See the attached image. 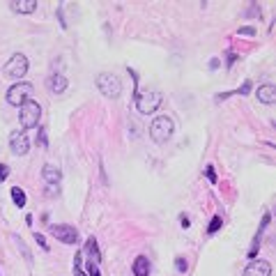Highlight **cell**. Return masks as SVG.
Segmentation results:
<instances>
[{
    "instance_id": "obj_13",
    "label": "cell",
    "mask_w": 276,
    "mask_h": 276,
    "mask_svg": "<svg viewBox=\"0 0 276 276\" xmlns=\"http://www.w3.org/2000/svg\"><path fill=\"white\" fill-rule=\"evenodd\" d=\"M258 101L262 104H274L276 101V88L271 83H265V86L258 88Z\"/></svg>"
},
{
    "instance_id": "obj_21",
    "label": "cell",
    "mask_w": 276,
    "mask_h": 276,
    "mask_svg": "<svg viewBox=\"0 0 276 276\" xmlns=\"http://www.w3.org/2000/svg\"><path fill=\"white\" fill-rule=\"evenodd\" d=\"M205 175H207V180H210L212 184H214V182H216V171H214V166H207V168H205Z\"/></svg>"
},
{
    "instance_id": "obj_19",
    "label": "cell",
    "mask_w": 276,
    "mask_h": 276,
    "mask_svg": "<svg viewBox=\"0 0 276 276\" xmlns=\"http://www.w3.org/2000/svg\"><path fill=\"white\" fill-rule=\"evenodd\" d=\"M219 228H221V214H216L214 219H212V223H210V228H207V232L212 235V232H216Z\"/></svg>"
},
{
    "instance_id": "obj_27",
    "label": "cell",
    "mask_w": 276,
    "mask_h": 276,
    "mask_svg": "<svg viewBox=\"0 0 276 276\" xmlns=\"http://www.w3.org/2000/svg\"><path fill=\"white\" fill-rule=\"evenodd\" d=\"M180 223L186 228V226H189V219H186V216H180Z\"/></svg>"
},
{
    "instance_id": "obj_15",
    "label": "cell",
    "mask_w": 276,
    "mask_h": 276,
    "mask_svg": "<svg viewBox=\"0 0 276 276\" xmlns=\"http://www.w3.org/2000/svg\"><path fill=\"white\" fill-rule=\"evenodd\" d=\"M134 274L136 276H150V260L145 256H138L134 260Z\"/></svg>"
},
{
    "instance_id": "obj_14",
    "label": "cell",
    "mask_w": 276,
    "mask_h": 276,
    "mask_svg": "<svg viewBox=\"0 0 276 276\" xmlns=\"http://www.w3.org/2000/svg\"><path fill=\"white\" fill-rule=\"evenodd\" d=\"M12 10L21 12V14H30L37 10V0H14L12 3Z\"/></svg>"
},
{
    "instance_id": "obj_7",
    "label": "cell",
    "mask_w": 276,
    "mask_h": 276,
    "mask_svg": "<svg viewBox=\"0 0 276 276\" xmlns=\"http://www.w3.org/2000/svg\"><path fill=\"white\" fill-rule=\"evenodd\" d=\"M25 71H28V58H25L23 53H16L10 58V62L5 65V74L10 76V78H23Z\"/></svg>"
},
{
    "instance_id": "obj_3",
    "label": "cell",
    "mask_w": 276,
    "mask_h": 276,
    "mask_svg": "<svg viewBox=\"0 0 276 276\" xmlns=\"http://www.w3.org/2000/svg\"><path fill=\"white\" fill-rule=\"evenodd\" d=\"M19 117H21V127L23 129H35L42 117V106L37 101L28 99L23 106H19Z\"/></svg>"
},
{
    "instance_id": "obj_1",
    "label": "cell",
    "mask_w": 276,
    "mask_h": 276,
    "mask_svg": "<svg viewBox=\"0 0 276 276\" xmlns=\"http://www.w3.org/2000/svg\"><path fill=\"white\" fill-rule=\"evenodd\" d=\"M97 88L101 90L104 97H110V99H117L122 95V81L120 76L110 74V71H104V74L97 76Z\"/></svg>"
},
{
    "instance_id": "obj_12",
    "label": "cell",
    "mask_w": 276,
    "mask_h": 276,
    "mask_svg": "<svg viewBox=\"0 0 276 276\" xmlns=\"http://www.w3.org/2000/svg\"><path fill=\"white\" fill-rule=\"evenodd\" d=\"M46 86H49V90L51 92H65L67 90V78L62 74H51L49 76V81H46Z\"/></svg>"
},
{
    "instance_id": "obj_18",
    "label": "cell",
    "mask_w": 276,
    "mask_h": 276,
    "mask_svg": "<svg viewBox=\"0 0 276 276\" xmlns=\"http://www.w3.org/2000/svg\"><path fill=\"white\" fill-rule=\"evenodd\" d=\"M81 262H83V253H76L74 256V276H88L86 271H83V267H81Z\"/></svg>"
},
{
    "instance_id": "obj_2",
    "label": "cell",
    "mask_w": 276,
    "mask_h": 276,
    "mask_svg": "<svg viewBox=\"0 0 276 276\" xmlns=\"http://www.w3.org/2000/svg\"><path fill=\"white\" fill-rule=\"evenodd\" d=\"M173 131H175V125H173V120L168 115L154 117L150 125V136L154 143H166L173 136Z\"/></svg>"
},
{
    "instance_id": "obj_10",
    "label": "cell",
    "mask_w": 276,
    "mask_h": 276,
    "mask_svg": "<svg viewBox=\"0 0 276 276\" xmlns=\"http://www.w3.org/2000/svg\"><path fill=\"white\" fill-rule=\"evenodd\" d=\"M51 235L65 244H76V240H78V232L71 226H51Z\"/></svg>"
},
{
    "instance_id": "obj_25",
    "label": "cell",
    "mask_w": 276,
    "mask_h": 276,
    "mask_svg": "<svg viewBox=\"0 0 276 276\" xmlns=\"http://www.w3.org/2000/svg\"><path fill=\"white\" fill-rule=\"evenodd\" d=\"M40 143H42V145H49V141H46V129H40Z\"/></svg>"
},
{
    "instance_id": "obj_16",
    "label": "cell",
    "mask_w": 276,
    "mask_h": 276,
    "mask_svg": "<svg viewBox=\"0 0 276 276\" xmlns=\"http://www.w3.org/2000/svg\"><path fill=\"white\" fill-rule=\"evenodd\" d=\"M269 223V214H265L262 216V223H260V230H258V235H256V240H253V246H251V251H249V256H256L258 253V244H260V235H262V230H265V226Z\"/></svg>"
},
{
    "instance_id": "obj_8",
    "label": "cell",
    "mask_w": 276,
    "mask_h": 276,
    "mask_svg": "<svg viewBox=\"0 0 276 276\" xmlns=\"http://www.w3.org/2000/svg\"><path fill=\"white\" fill-rule=\"evenodd\" d=\"M42 175H44V182H46L49 193H51V196H55V193H58V184H60V168H55L53 164H46L44 171H42Z\"/></svg>"
},
{
    "instance_id": "obj_20",
    "label": "cell",
    "mask_w": 276,
    "mask_h": 276,
    "mask_svg": "<svg viewBox=\"0 0 276 276\" xmlns=\"http://www.w3.org/2000/svg\"><path fill=\"white\" fill-rule=\"evenodd\" d=\"M10 177V166L7 164H0V182H5Z\"/></svg>"
},
{
    "instance_id": "obj_4",
    "label": "cell",
    "mask_w": 276,
    "mask_h": 276,
    "mask_svg": "<svg viewBox=\"0 0 276 276\" xmlns=\"http://www.w3.org/2000/svg\"><path fill=\"white\" fill-rule=\"evenodd\" d=\"M161 101H164V97H161V92H156V90H147V92L136 97V106H138V110H141L143 115L154 113V110L161 106Z\"/></svg>"
},
{
    "instance_id": "obj_24",
    "label": "cell",
    "mask_w": 276,
    "mask_h": 276,
    "mask_svg": "<svg viewBox=\"0 0 276 276\" xmlns=\"http://www.w3.org/2000/svg\"><path fill=\"white\" fill-rule=\"evenodd\" d=\"M251 92V81H246L244 86H242V90H240V95H249Z\"/></svg>"
},
{
    "instance_id": "obj_23",
    "label": "cell",
    "mask_w": 276,
    "mask_h": 276,
    "mask_svg": "<svg viewBox=\"0 0 276 276\" xmlns=\"http://www.w3.org/2000/svg\"><path fill=\"white\" fill-rule=\"evenodd\" d=\"M35 240H37V244H40V246H42V249H49V244H46L44 235H40V232H35Z\"/></svg>"
},
{
    "instance_id": "obj_9",
    "label": "cell",
    "mask_w": 276,
    "mask_h": 276,
    "mask_svg": "<svg viewBox=\"0 0 276 276\" xmlns=\"http://www.w3.org/2000/svg\"><path fill=\"white\" fill-rule=\"evenodd\" d=\"M10 147L12 152H14L16 156H23L28 154V150H30V141H28V136H25V131H14L10 138Z\"/></svg>"
},
{
    "instance_id": "obj_17",
    "label": "cell",
    "mask_w": 276,
    "mask_h": 276,
    "mask_svg": "<svg viewBox=\"0 0 276 276\" xmlns=\"http://www.w3.org/2000/svg\"><path fill=\"white\" fill-rule=\"evenodd\" d=\"M12 201H14L16 207H25V191L14 186V189H12Z\"/></svg>"
},
{
    "instance_id": "obj_26",
    "label": "cell",
    "mask_w": 276,
    "mask_h": 276,
    "mask_svg": "<svg viewBox=\"0 0 276 276\" xmlns=\"http://www.w3.org/2000/svg\"><path fill=\"white\" fill-rule=\"evenodd\" d=\"M240 35H249V37H251V35H256V32H253L251 28H240Z\"/></svg>"
},
{
    "instance_id": "obj_5",
    "label": "cell",
    "mask_w": 276,
    "mask_h": 276,
    "mask_svg": "<svg viewBox=\"0 0 276 276\" xmlns=\"http://www.w3.org/2000/svg\"><path fill=\"white\" fill-rule=\"evenodd\" d=\"M32 92H35L32 83H16V86H12L10 90H7V101H10L12 106H23L25 101L32 97Z\"/></svg>"
},
{
    "instance_id": "obj_11",
    "label": "cell",
    "mask_w": 276,
    "mask_h": 276,
    "mask_svg": "<svg viewBox=\"0 0 276 276\" xmlns=\"http://www.w3.org/2000/svg\"><path fill=\"white\" fill-rule=\"evenodd\" d=\"M244 276H271V265L267 260H253L246 265Z\"/></svg>"
},
{
    "instance_id": "obj_6",
    "label": "cell",
    "mask_w": 276,
    "mask_h": 276,
    "mask_svg": "<svg viewBox=\"0 0 276 276\" xmlns=\"http://www.w3.org/2000/svg\"><path fill=\"white\" fill-rule=\"evenodd\" d=\"M86 256H88V276H101V271H99L101 256H99V249H97V240H95V237H88Z\"/></svg>"
},
{
    "instance_id": "obj_22",
    "label": "cell",
    "mask_w": 276,
    "mask_h": 276,
    "mask_svg": "<svg viewBox=\"0 0 276 276\" xmlns=\"http://www.w3.org/2000/svg\"><path fill=\"white\" fill-rule=\"evenodd\" d=\"M175 267H177L180 274H184V271H186V260H184V258H175Z\"/></svg>"
}]
</instances>
